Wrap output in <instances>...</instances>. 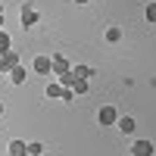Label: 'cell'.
I'll return each mask as SVG.
<instances>
[{"mask_svg": "<svg viewBox=\"0 0 156 156\" xmlns=\"http://www.w3.org/2000/svg\"><path fill=\"white\" fill-rule=\"evenodd\" d=\"M0 22H3V3H0Z\"/></svg>", "mask_w": 156, "mask_h": 156, "instance_id": "2e32d148", "label": "cell"}, {"mask_svg": "<svg viewBox=\"0 0 156 156\" xmlns=\"http://www.w3.org/2000/svg\"><path fill=\"white\" fill-rule=\"evenodd\" d=\"M115 119H119V109H115V106H103L97 112V122L100 125H115Z\"/></svg>", "mask_w": 156, "mask_h": 156, "instance_id": "6da1fadb", "label": "cell"}, {"mask_svg": "<svg viewBox=\"0 0 156 156\" xmlns=\"http://www.w3.org/2000/svg\"><path fill=\"white\" fill-rule=\"evenodd\" d=\"M12 156H25V140H9V147H6Z\"/></svg>", "mask_w": 156, "mask_h": 156, "instance_id": "30bf717a", "label": "cell"}, {"mask_svg": "<svg viewBox=\"0 0 156 156\" xmlns=\"http://www.w3.org/2000/svg\"><path fill=\"white\" fill-rule=\"evenodd\" d=\"M25 153H31V156L44 153V144H37V140H31V144H25Z\"/></svg>", "mask_w": 156, "mask_h": 156, "instance_id": "4fadbf2b", "label": "cell"}, {"mask_svg": "<svg viewBox=\"0 0 156 156\" xmlns=\"http://www.w3.org/2000/svg\"><path fill=\"white\" fill-rule=\"evenodd\" d=\"M144 16H147V22H150V25H156V3H147Z\"/></svg>", "mask_w": 156, "mask_h": 156, "instance_id": "5bb4252c", "label": "cell"}, {"mask_svg": "<svg viewBox=\"0 0 156 156\" xmlns=\"http://www.w3.org/2000/svg\"><path fill=\"white\" fill-rule=\"evenodd\" d=\"M9 47H12V41H9V34H6L3 28H0V53H6Z\"/></svg>", "mask_w": 156, "mask_h": 156, "instance_id": "7c38bea8", "label": "cell"}, {"mask_svg": "<svg viewBox=\"0 0 156 156\" xmlns=\"http://www.w3.org/2000/svg\"><path fill=\"white\" fill-rule=\"evenodd\" d=\"M106 41H109V44L122 41V31H119V28H106Z\"/></svg>", "mask_w": 156, "mask_h": 156, "instance_id": "9a60e30c", "label": "cell"}, {"mask_svg": "<svg viewBox=\"0 0 156 156\" xmlns=\"http://www.w3.org/2000/svg\"><path fill=\"white\" fill-rule=\"evenodd\" d=\"M72 72H75L78 78H90V75H94V69H90V66H72Z\"/></svg>", "mask_w": 156, "mask_h": 156, "instance_id": "8fae6325", "label": "cell"}, {"mask_svg": "<svg viewBox=\"0 0 156 156\" xmlns=\"http://www.w3.org/2000/svg\"><path fill=\"white\" fill-rule=\"evenodd\" d=\"M153 150H156V147L150 144V140H134V144H131V153H134V156H150Z\"/></svg>", "mask_w": 156, "mask_h": 156, "instance_id": "8992f818", "label": "cell"}, {"mask_svg": "<svg viewBox=\"0 0 156 156\" xmlns=\"http://www.w3.org/2000/svg\"><path fill=\"white\" fill-rule=\"evenodd\" d=\"M31 72L50 75V72H53V69H50V56H34V59H31Z\"/></svg>", "mask_w": 156, "mask_h": 156, "instance_id": "3957f363", "label": "cell"}, {"mask_svg": "<svg viewBox=\"0 0 156 156\" xmlns=\"http://www.w3.org/2000/svg\"><path fill=\"white\" fill-rule=\"evenodd\" d=\"M9 81H12V84H25V69H22V62H16V66L9 69Z\"/></svg>", "mask_w": 156, "mask_h": 156, "instance_id": "ba28073f", "label": "cell"}, {"mask_svg": "<svg viewBox=\"0 0 156 156\" xmlns=\"http://www.w3.org/2000/svg\"><path fill=\"white\" fill-rule=\"evenodd\" d=\"M75 3H78V6H84V3H87V0H75Z\"/></svg>", "mask_w": 156, "mask_h": 156, "instance_id": "e0dca14e", "label": "cell"}, {"mask_svg": "<svg viewBox=\"0 0 156 156\" xmlns=\"http://www.w3.org/2000/svg\"><path fill=\"white\" fill-rule=\"evenodd\" d=\"M0 115H3V103H0Z\"/></svg>", "mask_w": 156, "mask_h": 156, "instance_id": "ac0fdd59", "label": "cell"}, {"mask_svg": "<svg viewBox=\"0 0 156 156\" xmlns=\"http://www.w3.org/2000/svg\"><path fill=\"white\" fill-rule=\"evenodd\" d=\"M16 62H19V53H16V50H6V53H0V72H9L12 66H16Z\"/></svg>", "mask_w": 156, "mask_h": 156, "instance_id": "7a4b0ae2", "label": "cell"}, {"mask_svg": "<svg viewBox=\"0 0 156 156\" xmlns=\"http://www.w3.org/2000/svg\"><path fill=\"white\" fill-rule=\"evenodd\" d=\"M50 69H53V75H62V72H69L72 66H69V59H66V56H59V53H56V56H50Z\"/></svg>", "mask_w": 156, "mask_h": 156, "instance_id": "5b68a950", "label": "cell"}, {"mask_svg": "<svg viewBox=\"0 0 156 156\" xmlns=\"http://www.w3.org/2000/svg\"><path fill=\"white\" fill-rule=\"evenodd\" d=\"M19 16H22V25H25V28H31V25L37 22V9H34L31 3H25V6H22V12H19Z\"/></svg>", "mask_w": 156, "mask_h": 156, "instance_id": "277c9868", "label": "cell"}, {"mask_svg": "<svg viewBox=\"0 0 156 156\" xmlns=\"http://www.w3.org/2000/svg\"><path fill=\"white\" fill-rule=\"evenodd\" d=\"M87 81H90V78H75V81H72V94H75V97L87 94Z\"/></svg>", "mask_w": 156, "mask_h": 156, "instance_id": "9c48e42d", "label": "cell"}, {"mask_svg": "<svg viewBox=\"0 0 156 156\" xmlns=\"http://www.w3.org/2000/svg\"><path fill=\"white\" fill-rule=\"evenodd\" d=\"M115 125H119V131H122V134H131L134 128H137V122L131 119V115H119V119H115Z\"/></svg>", "mask_w": 156, "mask_h": 156, "instance_id": "52a82bcc", "label": "cell"}]
</instances>
